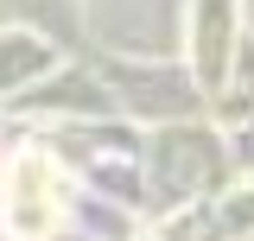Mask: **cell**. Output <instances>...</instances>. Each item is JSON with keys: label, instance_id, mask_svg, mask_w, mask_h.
<instances>
[{"label": "cell", "instance_id": "6da1fadb", "mask_svg": "<svg viewBox=\"0 0 254 241\" xmlns=\"http://www.w3.org/2000/svg\"><path fill=\"white\" fill-rule=\"evenodd\" d=\"M19 190H13V203H6V222H13V235H51V222L58 210L45 203V184H51V165L45 159H19Z\"/></svg>", "mask_w": 254, "mask_h": 241}]
</instances>
